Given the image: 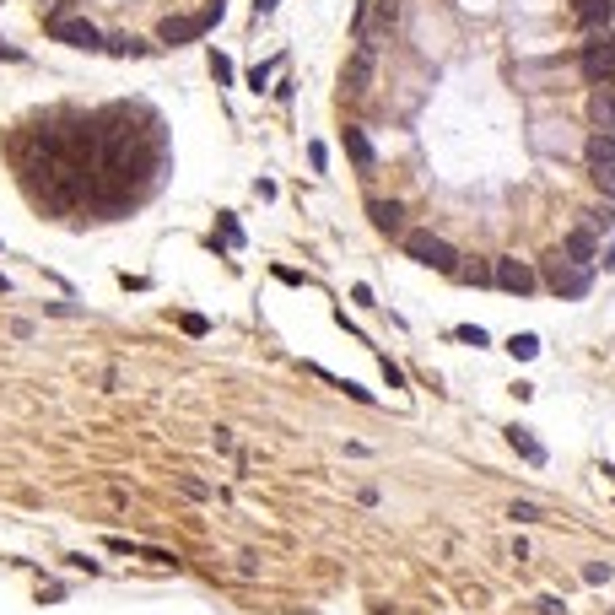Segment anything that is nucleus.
Wrapping results in <instances>:
<instances>
[{
    "label": "nucleus",
    "mask_w": 615,
    "mask_h": 615,
    "mask_svg": "<svg viewBox=\"0 0 615 615\" xmlns=\"http://www.w3.org/2000/svg\"><path fill=\"white\" fill-rule=\"evenodd\" d=\"M610 561H589V567H583V578H589V583H610Z\"/></svg>",
    "instance_id": "26"
},
{
    "label": "nucleus",
    "mask_w": 615,
    "mask_h": 615,
    "mask_svg": "<svg viewBox=\"0 0 615 615\" xmlns=\"http://www.w3.org/2000/svg\"><path fill=\"white\" fill-rule=\"evenodd\" d=\"M346 151H351V162H357L362 173L378 168V146L368 141V130H362V124H346Z\"/></svg>",
    "instance_id": "11"
},
{
    "label": "nucleus",
    "mask_w": 615,
    "mask_h": 615,
    "mask_svg": "<svg viewBox=\"0 0 615 615\" xmlns=\"http://www.w3.org/2000/svg\"><path fill=\"white\" fill-rule=\"evenodd\" d=\"M605 475H610V481H615V470H610V464H605Z\"/></svg>",
    "instance_id": "35"
},
{
    "label": "nucleus",
    "mask_w": 615,
    "mask_h": 615,
    "mask_svg": "<svg viewBox=\"0 0 615 615\" xmlns=\"http://www.w3.org/2000/svg\"><path fill=\"white\" fill-rule=\"evenodd\" d=\"M578 65H583V81H589V87H615V33L610 27H605V33H589Z\"/></svg>",
    "instance_id": "3"
},
{
    "label": "nucleus",
    "mask_w": 615,
    "mask_h": 615,
    "mask_svg": "<svg viewBox=\"0 0 615 615\" xmlns=\"http://www.w3.org/2000/svg\"><path fill=\"white\" fill-rule=\"evenodd\" d=\"M546 292L551 297H561V303H583L589 292H594V270L589 265H572L567 254H556V259H546Z\"/></svg>",
    "instance_id": "1"
},
{
    "label": "nucleus",
    "mask_w": 615,
    "mask_h": 615,
    "mask_svg": "<svg viewBox=\"0 0 615 615\" xmlns=\"http://www.w3.org/2000/svg\"><path fill=\"white\" fill-rule=\"evenodd\" d=\"M599 265H605V270H615V233H610V244L599 248Z\"/></svg>",
    "instance_id": "32"
},
{
    "label": "nucleus",
    "mask_w": 615,
    "mask_h": 615,
    "mask_svg": "<svg viewBox=\"0 0 615 615\" xmlns=\"http://www.w3.org/2000/svg\"><path fill=\"white\" fill-rule=\"evenodd\" d=\"M383 378H389V389H400V383H405V372L394 368V362H389V357H383Z\"/></svg>",
    "instance_id": "30"
},
{
    "label": "nucleus",
    "mask_w": 615,
    "mask_h": 615,
    "mask_svg": "<svg viewBox=\"0 0 615 615\" xmlns=\"http://www.w3.org/2000/svg\"><path fill=\"white\" fill-rule=\"evenodd\" d=\"M103 49H109V55H120V60H141V55H151V44H141V38H130V33L103 38Z\"/></svg>",
    "instance_id": "15"
},
{
    "label": "nucleus",
    "mask_w": 615,
    "mask_h": 615,
    "mask_svg": "<svg viewBox=\"0 0 615 615\" xmlns=\"http://www.w3.org/2000/svg\"><path fill=\"white\" fill-rule=\"evenodd\" d=\"M507 518H518V524H540V507H535V502H513V507H507Z\"/></svg>",
    "instance_id": "23"
},
{
    "label": "nucleus",
    "mask_w": 615,
    "mask_h": 615,
    "mask_svg": "<svg viewBox=\"0 0 615 615\" xmlns=\"http://www.w3.org/2000/svg\"><path fill=\"white\" fill-rule=\"evenodd\" d=\"M222 227H227V244H233V248H244V227H238L233 216H222Z\"/></svg>",
    "instance_id": "28"
},
{
    "label": "nucleus",
    "mask_w": 615,
    "mask_h": 615,
    "mask_svg": "<svg viewBox=\"0 0 615 615\" xmlns=\"http://www.w3.org/2000/svg\"><path fill=\"white\" fill-rule=\"evenodd\" d=\"M351 303H362V308H378V303H372V287H351Z\"/></svg>",
    "instance_id": "31"
},
{
    "label": "nucleus",
    "mask_w": 615,
    "mask_h": 615,
    "mask_svg": "<svg viewBox=\"0 0 615 615\" xmlns=\"http://www.w3.org/2000/svg\"><path fill=\"white\" fill-rule=\"evenodd\" d=\"M49 27V38H60V44H70V49H103V33L92 27V22H81V16H55V22H44Z\"/></svg>",
    "instance_id": "7"
},
{
    "label": "nucleus",
    "mask_w": 615,
    "mask_h": 615,
    "mask_svg": "<svg viewBox=\"0 0 615 615\" xmlns=\"http://www.w3.org/2000/svg\"><path fill=\"white\" fill-rule=\"evenodd\" d=\"M368 216L378 233H389V238H400L405 233V211H400V200H368Z\"/></svg>",
    "instance_id": "10"
},
{
    "label": "nucleus",
    "mask_w": 615,
    "mask_h": 615,
    "mask_svg": "<svg viewBox=\"0 0 615 615\" xmlns=\"http://www.w3.org/2000/svg\"><path fill=\"white\" fill-rule=\"evenodd\" d=\"M276 281H287V287H308L303 270H287V265H276Z\"/></svg>",
    "instance_id": "27"
},
{
    "label": "nucleus",
    "mask_w": 615,
    "mask_h": 615,
    "mask_svg": "<svg viewBox=\"0 0 615 615\" xmlns=\"http://www.w3.org/2000/svg\"><path fill=\"white\" fill-rule=\"evenodd\" d=\"M276 65H281V60L254 65V70H248V92H265V87H270V76H276Z\"/></svg>",
    "instance_id": "19"
},
{
    "label": "nucleus",
    "mask_w": 615,
    "mask_h": 615,
    "mask_svg": "<svg viewBox=\"0 0 615 615\" xmlns=\"http://www.w3.org/2000/svg\"><path fill=\"white\" fill-rule=\"evenodd\" d=\"M0 292H11V281H5V276H0Z\"/></svg>",
    "instance_id": "34"
},
{
    "label": "nucleus",
    "mask_w": 615,
    "mask_h": 615,
    "mask_svg": "<svg viewBox=\"0 0 615 615\" xmlns=\"http://www.w3.org/2000/svg\"><path fill=\"white\" fill-rule=\"evenodd\" d=\"M507 443H513V453H518L524 464H535V470L546 464V443H540L529 427H507Z\"/></svg>",
    "instance_id": "12"
},
{
    "label": "nucleus",
    "mask_w": 615,
    "mask_h": 615,
    "mask_svg": "<svg viewBox=\"0 0 615 615\" xmlns=\"http://www.w3.org/2000/svg\"><path fill=\"white\" fill-rule=\"evenodd\" d=\"M372 70H378V44H357V49H351V60H346V76H340V81H346V92H357V98H362V92L372 87Z\"/></svg>",
    "instance_id": "8"
},
{
    "label": "nucleus",
    "mask_w": 615,
    "mask_h": 615,
    "mask_svg": "<svg viewBox=\"0 0 615 615\" xmlns=\"http://www.w3.org/2000/svg\"><path fill=\"white\" fill-rule=\"evenodd\" d=\"M589 120H594V130L615 135V92H610V87H594V98H589Z\"/></svg>",
    "instance_id": "13"
},
{
    "label": "nucleus",
    "mask_w": 615,
    "mask_h": 615,
    "mask_svg": "<svg viewBox=\"0 0 615 615\" xmlns=\"http://www.w3.org/2000/svg\"><path fill=\"white\" fill-rule=\"evenodd\" d=\"M492 287H502L507 297H529V292L540 287V276H535L524 259H496V265H492Z\"/></svg>",
    "instance_id": "6"
},
{
    "label": "nucleus",
    "mask_w": 615,
    "mask_h": 615,
    "mask_svg": "<svg viewBox=\"0 0 615 615\" xmlns=\"http://www.w3.org/2000/svg\"><path fill=\"white\" fill-rule=\"evenodd\" d=\"M561 254L572 259V265H589V270H599V233H589L583 222L567 233V244H561Z\"/></svg>",
    "instance_id": "9"
},
{
    "label": "nucleus",
    "mask_w": 615,
    "mask_h": 615,
    "mask_svg": "<svg viewBox=\"0 0 615 615\" xmlns=\"http://www.w3.org/2000/svg\"><path fill=\"white\" fill-rule=\"evenodd\" d=\"M453 340H464V346H486V329H481V324H459V329H453Z\"/></svg>",
    "instance_id": "22"
},
{
    "label": "nucleus",
    "mask_w": 615,
    "mask_h": 615,
    "mask_svg": "<svg viewBox=\"0 0 615 615\" xmlns=\"http://www.w3.org/2000/svg\"><path fill=\"white\" fill-rule=\"evenodd\" d=\"M308 162H313V173H324V168H329V146L313 141V146H308Z\"/></svg>",
    "instance_id": "25"
},
{
    "label": "nucleus",
    "mask_w": 615,
    "mask_h": 615,
    "mask_svg": "<svg viewBox=\"0 0 615 615\" xmlns=\"http://www.w3.org/2000/svg\"><path fill=\"white\" fill-rule=\"evenodd\" d=\"M276 5H281V0H254V16H270Z\"/></svg>",
    "instance_id": "33"
},
{
    "label": "nucleus",
    "mask_w": 615,
    "mask_h": 615,
    "mask_svg": "<svg viewBox=\"0 0 615 615\" xmlns=\"http://www.w3.org/2000/svg\"><path fill=\"white\" fill-rule=\"evenodd\" d=\"M610 16H615V0H578V22H583L589 33L610 27Z\"/></svg>",
    "instance_id": "14"
},
{
    "label": "nucleus",
    "mask_w": 615,
    "mask_h": 615,
    "mask_svg": "<svg viewBox=\"0 0 615 615\" xmlns=\"http://www.w3.org/2000/svg\"><path fill=\"white\" fill-rule=\"evenodd\" d=\"M540 615H567V605H561L556 594H546V599H540Z\"/></svg>",
    "instance_id": "29"
},
{
    "label": "nucleus",
    "mask_w": 615,
    "mask_h": 615,
    "mask_svg": "<svg viewBox=\"0 0 615 615\" xmlns=\"http://www.w3.org/2000/svg\"><path fill=\"white\" fill-rule=\"evenodd\" d=\"M583 162H589V179L605 189V200L615 205V135L594 130V135H589V146H583Z\"/></svg>",
    "instance_id": "5"
},
{
    "label": "nucleus",
    "mask_w": 615,
    "mask_h": 615,
    "mask_svg": "<svg viewBox=\"0 0 615 615\" xmlns=\"http://www.w3.org/2000/svg\"><path fill=\"white\" fill-rule=\"evenodd\" d=\"M453 276L464 287H492V265H453Z\"/></svg>",
    "instance_id": "17"
},
{
    "label": "nucleus",
    "mask_w": 615,
    "mask_h": 615,
    "mask_svg": "<svg viewBox=\"0 0 615 615\" xmlns=\"http://www.w3.org/2000/svg\"><path fill=\"white\" fill-rule=\"evenodd\" d=\"M179 329H184V335H194V340H200V335H211V324H205L200 313H179Z\"/></svg>",
    "instance_id": "21"
},
{
    "label": "nucleus",
    "mask_w": 615,
    "mask_h": 615,
    "mask_svg": "<svg viewBox=\"0 0 615 615\" xmlns=\"http://www.w3.org/2000/svg\"><path fill=\"white\" fill-rule=\"evenodd\" d=\"M173 486H179L184 496H194V502H205V496H211V486H205V481H194V475H173Z\"/></svg>",
    "instance_id": "20"
},
{
    "label": "nucleus",
    "mask_w": 615,
    "mask_h": 615,
    "mask_svg": "<svg viewBox=\"0 0 615 615\" xmlns=\"http://www.w3.org/2000/svg\"><path fill=\"white\" fill-rule=\"evenodd\" d=\"M507 351H513L518 362H535V357H540V335H513V340H507Z\"/></svg>",
    "instance_id": "18"
},
{
    "label": "nucleus",
    "mask_w": 615,
    "mask_h": 615,
    "mask_svg": "<svg viewBox=\"0 0 615 615\" xmlns=\"http://www.w3.org/2000/svg\"><path fill=\"white\" fill-rule=\"evenodd\" d=\"M211 70H216V81H222V87H233V76H238V70H233V60H227V55H211Z\"/></svg>",
    "instance_id": "24"
},
{
    "label": "nucleus",
    "mask_w": 615,
    "mask_h": 615,
    "mask_svg": "<svg viewBox=\"0 0 615 615\" xmlns=\"http://www.w3.org/2000/svg\"><path fill=\"white\" fill-rule=\"evenodd\" d=\"M583 227L589 233H615V205L605 200V205H594V211H583Z\"/></svg>",
    "instance_id": "16"
},
{
    "label": "nucleus",
    "mask_w": 615,
    "mask_h": 615,
    "mask_svg": "<svg viewBox=\"0 0 615 615\" xmlns=\"http://www.w3.org/2000/svg\"><path fill=\"white\" fill-rule=\"evenodd\" d=\"M400 248L416 259V265H427V270H443V276H453V265H459V248L448 244V238H437V233H400Z\"/></svg>",
    "instance_id": "2"
},
{
    "label": "nucleus",
    "mask_w": 615,
    "mask_h": 615,
    "mask_svg": "<svg viewBox=\"0 0 615 615\" xmlns=\"http://www.w3.org/2000/svg\"><path fill=\"white\" fill-rule=\"evenodd\" d=\"M216 22H222V0H211V5H205V11H194V16H168V22L157 27V38L179 49V44H194V38H205V33H211Z\"/></svg>",
    "instance_id": "4"
}]
</instances>
